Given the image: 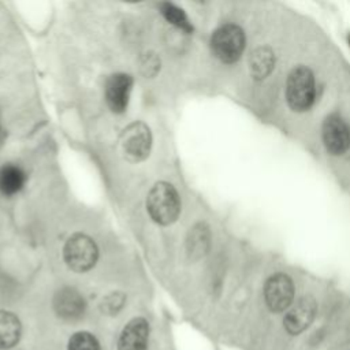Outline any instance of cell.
Returning <instances> with one entry per match:
<instances>
[{"label":"cell","mask_w":350,"mask_h":350,"mask_svg":"<svg viewBox=\"0 0 350 350\" xmlns=\"http://www.w3.org/2000/svg\"><path fill=\"white\" fill-rule=\"evenodd\" d=\"M146 209L157 224L168 226L174 223L180 212V198L176 189L168 182H157L148 194Z\"/></svg>","instance_id":"obj_1"},{"label":"cell","mask_w":350,"mask_h":350,"mask_svg":"<svg viewBox=\"0 0 350 350\" xmlns=\"http://www.w3.org/2000/svg\"><path fill=\"white\" fill-rule=\"evenodd\" d=\"M63 257L70 269L86 272L96 265L98 247L89 235L77 232L67 239L63 247Z\"/></svg>","instance_id":"obj_2"},{"label":"cell","mask_w":350,"mask_h":350,"mask_svg":"<svg viewBox=\"0 0 350 350\" xmlns=\"http://www.w3.org/2000/svg\"><path fill=\"white\" fill-rule=\"evenodd\" d=\"M314 77L308 67H297L287 79L286 97L294 111H306L314 101Z\"/></svg>","instance_id":"obj_3"},{"label":"cell","mask_w":350,"mask_h":350,"mask_svg":"<svg viewBox=\"0 0 350 350\" xmlns=\"http://www.w3.org/2000/svg\"><path fill=\"white\" fill-rule=\"evenodd\" d=\"M120 152L123 157L131 163H138L149 156L152 148L150 129L144 122L130 123L119 138Z\"/></svg>","instance_id":"obj_4"},{"label":"cell","mask_w":350,"mask_h":350,"mask_svg":"<svg viewBox=\"0 0 350 350\" xmlns=\"http://www.w3.org/2000/svg\"><path fill=\"white\" fill-rule=\"evenodd\" d=\"M213 55L223 63H234L245 48L243 30L237 25H223L215 30L211 38Z\"/></svg>","instance_id":"obj_5"},{"label":"cell","mask_w":350,"mask_h":350,"mask_svg":"<svg viewBox=\"0 0 350 350\" xmlns=\"http://www.w3.org/2000/svg\"><path fill=\"white\" fill-rule=\"evenodd\" d=\"M267 306L272 312H283L288 309L294 299V286L291 279L284 273L271 276L264 287Z\"/></svg>","instance_id":"obj_6"},{"label":"cell","mask_w":350,"mask_h":350,"mask_svg":"<svg viewBox=\"0 0 350 350\" xmlns=\"http://www.w3.org/2000/svg\"><path fill=\"white\" fill-rule=\"evenodd\" d=\"M323 141L332 154H343L350 148V129L347 123L336 116H328L323 123Z\"/></svg>","instance_id":"obj_7"},{"label":"cell","mask_w":350,"mask_h":350,"mask_svg":"<svg viewBox=\"0 0 350 350\" xmlns=\"http://www.w3.org/2000/svg\"><path fill=\"white\" fill-rule=\"evenodd\" d=\"M317 312V304L312 297H302L287 312L284 317V328L291 335L305 331L313 321Z\"/></svg>","instance_id":"obj_8"},{"label":"cell","mask_w":350,"mask_h":350,"mask_svg":"<svg viewBox=\"0 0 350 350\" xmlns=\"http://www.w3.org/2000/svg\"><path fill=\"white\" fill-rule=\"evenodd\" d=\"M133 88V77L124 72L112 74L105 82V100L111 111L120 113L127 108L130 92Z\"/></svg>","instance_id":"obj_9"},{"label":"cell","mask_w":350,"mask_h":350,"mask_svg":"<svg viewBox=\"0 0 350 350\" xmlns=\"http://www.w3.org/2000/svg\"><path fill=\"white\" fill-rule=\"evenodd\" d=\"M149 323L144 317L131 319L122 329L118 350H148Z\"/></svg>","instance_id":"obj_10"},{"label":"cell","mask_w":350,"mask_h":350,"mask_svg":"<svg viewBox=\"0 0 350 350\" xmlns=\"http://www.w3.org/2000/svg\"><path fill=\"white\" fill-rule=\"evenodd\" d=\"M53 309L60 319L75 320L85 312V299L75 288L63 287L53 297Z\"/></svg>","instance_id":"obj_11"},{"label":"cell","mask_w":350,"mask_h":350,"mask_svg":"<svg viewBox=\"0 0 350 350\" xmlns=\"http://www.w3.org/2000/svg\"><path fill=\"white\" fill-rule=\"evenodd\" d=\"M22 336L19 317L10 310H0V350L15 347Z\"/></svg>","instance_id":"obj_12"},{"label":"cell","mask_w":350,"mask_h":350,"mask_svg":"<svg viewBox=\"0 0 350 350\" xmlns=\"http://www.w3.org/2000/svg\"><path fill=\"white\" fill-rule=\"evenodd\" d=\"M26 182L25 171L12 163L0 167V193L4 196H14L22 190Z\"/></svg>","instance_id":"obj_13"},{"label":"cell","mask_w":350,"mask_h":350,"mask_svg":"<svg viewBox=\"0 0 350 350\" xmlns=\"http://www.w3.org/2000/svg\"><path fill=\"white\" fill-rule=\"evenodd\" d=\"M275 66L273 52L268 46L257 48L250 56V72L256 79H264Z\"/></svg>","instance_id":"obj_14"},{"label":"cell","mask_w":350,"mask_h":350,"mask_svg":"<svg viewBox=\"0 0 350 350\" xmlns=\"http://www.w3.org/2000/svg\"><path fill=\"white\" fill-rule=\"evenodd\" d=\"M159 8H160L161 15L175 27H178L186 33H190L193 30V26H191L189 18L186 16L185 11L182 8H179L178 5L168 3V1H163L159 4Z\"/></svg>","instance_id":"obj_15"},{"label":"cell","mask_w":350,"mask_h":350,"mask_svg":"<svg viewBox=\"0 0 350 350\" xmlns=\"http://www.w3.org/2000/svg\"><path fill=\"white\" fill-rule=\"evenodd\" d=\"M67 350H101V346L93 334L78 331L68 339Z\"/></svg>","instance_id":"obj_16"},{"label":"cell","mask_w":350,"mask_h":350,"mask_svg":"<svg viewBox=\"0 0 350 350\" xmlns=\"http://www.w3.org/2000/svg\"><path fill=\"white\" fill-rule=\"evenodd\" d=\"M189 243V250L190 253H197V254H204L208 243H209V231L204 224H197L191 231H190V238L187 241Z\"/></svg>","instance_id":"obj_17"},{"label":"cell","mask_w":350,"mask_h":350,"mask_svg":"<svg viewBox=\"0 0 350 350\" xmlns=\"http://www.w3.org/2000/svg\"><path fill=\"white\" fill-rule=\"evenodd\" d=\"M124 302H126V295L123 293L115 291L103 298L100 308L105 314H116L123 308Z\"/></svg>","instance_id":"obj_18"},{"label":"cell","mask_w":350,"mask_h":350,"mask_svg":"<svg viewBox=\"0 0 350 350\" xmlns=\"http://www.w3.org/2000/svg\"><path fill=\"white\" fill-rule=\"evenodd\" d=\"M139 68H141V72L145 77L156 75V72L160 68V59H159V56L156 53H153V52L144 53L141 60H139Z\"/></svg>","instance_id":"obj_19"},{"label":"cell","mask_w":350,"mask_h":350,"mask_svg":"<svg viewBox=\"0 0 350 350\" xmlns=\"http://www.w3.org/2000/svg\"><path fill=\"white\" fill-rule=\"evenodd\" d=\"M349 44H350V36H349Z\"/></svg>","instance_id":"obj_20"}]
</instances>
